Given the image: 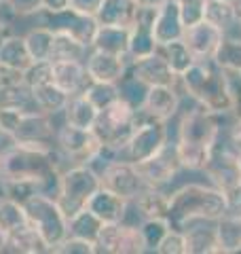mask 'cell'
<instances>
[{
  "label": "cell",
  "instance_id": "obj_1",
  "mask_svg": "<svg viewBox=\"0 0 241 254\" xmlns=\"http://www.w3.org/2000/svg\"><path fill=\"white\" fill-rule=\"evenodd\" d=\"M186 100L188 108H184L182 104L178 115L174 117V140L182 168L186 172H203L231 115L210 113L195 100Z\"/></svg>",
  "mask_w": 241,
  "mask_h": 254
},
{
  "label": "cell",
  "instance_id": "obj_2",
  "mask_svg": "<svg viewBox=\"0 0 241 254\" xmlns=\"http://www.w3.org/2000/svg\"><path fill=\"white\" fill-rule=\"evenodd\" d=\"M176 87L182 95L216 115H231L239 89L235 78L224 72L214 60L195 62L182 76H178Z\"/></svg>",
  "mask_w": 241,
  "mask_h": 254
},
{
  "label": "cell",
  "instance_id": "obj_3",
  "mask_svg": "<svg viewBox=\"0 0 241 254\" xmlns=\"http://www.w3.org/2000/svg\"><path fill=\"white\" fill-rule=\"evenodd\" d=\"M170 208L167 218L172 227L180 229L186 222L195 220H214L218 222L229 214V199L220 189L205 180H188L182 185H174L170 190Z\"/></svg>",
  "mask_w": 241,
  "mask_h": 254
},
{
  "label": "cell",
  "instance_id": "obj_4",
  "mask_svg": "<svg viewBox=\"0 0 241 254\" xmlns=\"http://www.w3.org/2000/svg\"><path fill=\"white\" fill-rule=\"evenodd\" d=\"M138 121H140L138 110L123 98H117L115 102H110L108 106H104L98 113V119L93 123V133L98 136L100 144L104 148L115 150L120 157V150L125 148Z\"/></svg>",
  "mask_w": 241,
  "mask_h": 254
},
{
  "label": "cell",
  "instance_id": "obj_5",
  "mask_svg": "<svg viewBox=\"0 0 241 254\" xmlns=\"http://www.w3.org/2000/svg\"><path fill=\"white\" fill-rule=\"evenodd\" d=\"M23 208L28 212L30 227H34L38 231L49 252L68 237V216L63 214L55 197L45 193H34L23 203Z\"/></svg>",
  "mask_w": 241,
  "mask_h": 254
},
{
  "label": "cell",
  "instance_id": "obj_6",
  "mask_svg": "<svg viewBox=\"0 0 241 254\" xmlns=\"http://www.w3.org/2000/svg\"><path fill=\"white\" fill-rule=\"evenodd\" d=\"M100 187H102L100 174L91 165L76 163L60 174V190L55 199H58L63 214L70 218L72 214L87 208V201L91 199V195Z\"/></svg>",
  "mask_w": 241,
  "mask_h": 254
},
{
  "label": "cell",
  "instance_id": "obj_7",
  "mask_svg": "<svg viewBox=\"0 0 241 254\" xmlns=\"http://www.w3.org/2000/svg\"><path fill=\"white\" fill-rule=\"evenodd\" d=\"M174 138L170 121H159L140 115V121L131 131L125 148L120 150V159H127L131 163L146 161L152 155H157L167 142Z\"/></svg>",
  "mask_w": 241,
  "mask_h": 254
},
{
  "label": "cell",
  "instance_id": "obj_8",
  "mask_svg": "<svg viewBox=\"0 0 241 254\" xmlns=\"http://www.w3.org/2000/svg\"><path fill=\"white\" fill-rule=\"evenodd\" d=\"M135 168H138L140 176L144 178V182L148 187L170 189L176 182V178L184 172L180 157H178V148H176V140L172 138L157 155H152L146 161L135 163Z\"/></svg>",
  "mask_w": 241,
  "mask_h": 254
},
{
  "label": "cell",
  "instance_id": "obj_9",
  "mask_svg": "<svg viewBox=\"0 0 241 254\" xmlns=\"http://www.w3.org/2000/svg\"><path fill=\"white\" fill-rule=\"evenodd\" d=\"M55 146L63 159H72L76 163H89L102 148L93 129H80L66 121L55 131Z\"/></svg>",
  "mask_w": 241,
  "mask_h": 254
},
{
  "label": "cell",
  "instance_id": "obj_10",
  "mask_svg": "<svg viewBox=\"0 0 241 254\" xmlns=\"http://www.w3.org/2000/svg\"><path fill=\"white\" fill-rule=\"evenodd\" d=\"M102 187L112 190V193L120 195L127 201H133L148 185L140 176L135 163L127 161V159H112V161L100 172Z\"/></svg>",
  "mask_w": 241,
  "mask_h": 254
},
{
  "label": "cell",
  "instance_id": "obj_11",
  "mask_svg": "<svg viewBox=\"0 0 241 254\" xmlns=\"http://www.w3.org/2000/svg\"><path fill=\"white\" fill-rule=\"evenodd\" d=\"M40 15H43V26L51 28L53 32H68V34L76 36L78 41H83L87 47H91L95 30H98V21L91 15H83L70 9V6L60 13L40 11Z\"/></svg>",
  "mask_w": 241,
  "mask_h": 254
},
{
  "label": "cell",
  "instance_id": "obj_12",
  "mask_svg": "<svg viewBox=\"0 0 241 254\" xmlns=\"http://www.w3.org/2000/svg\"><path fill=\"white\" fill-rule=\"evenodd\" d=\"M224 38L222 30L216 28L212 21L207 19H199L195 23L184 28L182 41L188 47V51L192 53L195 62H207L214 60V53L218 49L220 41Z\"/></svg>",
  "mask_w": 241,
  "mask_h": 254
},
{
  "label": "cell",
  "instance_id": "obj_13",
  "mask_svg": "<svg viewBox=\"0 0 241 254\" xmlns=\"http://www.w3.org/2000/svg\"><path fill=\"white\" fill-rule=\"evenodd\" d=\"M182 106V93L176 85H155L148 87L146 98L142 102L138 113L148 119H159V121H174Z\"/></svg>",
  "mask_w": 241,
  "mask_h": 254
},
{
  "label": "cell",
  "instance_id": "obj_14",
  "mask_svg": "<svg viewBox=\"0 0 241 254\" xmlns=\"http://www.w3.org/2000/svg\"><path fill=\"white\" fill-rule=\"evenodd\" d=\"M155 15L157 9H142V6L135 15V21L129 28V51H127L131 62L148 58V55L159 51L155 38Z\"/></svg>",
  "mask_w": 241,
  "mask_h": 254
},
{
  "label": "cell",
  "instance_id": "obj_15",
  "mask_svg": "<svg viewBox=\"0 0 241 254\" xmlns=\"http://www.w3.org/2000/svg\"><path fill=\"white\" fill-rule=\"evenodd\" d=\"M131 60L125 55H115L98 49H89L85 60V68L91 83H119L129 70Z\"/></svg>",
  "mask_w": 241,
  "mask_h": 254
},
{
  "label": "cell",
  "instance_id": "obj_16",
  "mask_svg": "<svg viewBox=\"0 0 241 254\" xmlns=\"http://www.w3.org/2000/svg\"><path fill=\"white\" fill-rule=\"evenodd\" d=\"M186 240V254H220L218 222L195 220L180 227Z\"/></svg>",
  "mask_w": 241,
  "mask_h": 254
},
{
  "label": "cell",
  "instance_id": "obj_17",
  "mask_svg": "<svg viewBox=\"0 0 241 254\" xmlns=\"http://www.w3.org/2000/svg\"><path fill=\"white\" fill-rule=\"evenodd\" d=\"M186 23L182 19V11L178 0H165L163 4L157 9L155 15V38L157 45L163 47L172 41H180L184 34Z\"/></svg>",
  "mask_w": 241,
  "mask_h": 254
},
{
  "label": "cell",
  "instance_id": "obj_18",
  "mask_svg": "<svg viewBox=\"0 0 241 254\" xmlns=\"http://www.w3.org/2000/svg\"><path fill=\"white\" fill-rule=\"evenodd\" d=\"M51 78H53V85H58L68 95L83 93L91 83L85 68V62H76V60L51 62Z\"/></svg>",
  "mask_w": 241,
  "mask_h": 254
},
{
  "label": "cell",
  "instance_id": "obj_19",
  "mask_svg": "<svg viewBox=\"0 0 241 254\" xmlns=\"http://www.w3.org/2000/svg\"><path fill=\"white\" fill-rule=\"evenodd\" d=\"M129 70H131L133 76H138L140 81L146 83L148 87H155V85H176V81H178V76L174 74V70L170 68L167 60L159 51L148 55V58L131 62Z\"/></svg>",
  "mask_w": 241,
  "mask_h": 254
},
{
  "label": "cell",
  "instance_id": "obj_20",
  "mask_svg": "<svg viewBox=\"0 0 241 254\" xmlns=\"http://www.w3.org/2000/svg\"><path fill=\"white\" fill-rule=\"evenodd\" d=\"M127 208H129V201L104 187H100L87 201V210H91L104 225L106 222H123L127 216Z\"/></svg>",
  "mask_w": 241,
  "mask_h": 254
},
{
  "label": "cell",
  "instance_id": "obj_21",
  "mask_svg": "<svg viewBox=\"0 0 241 254\" xmlns=\"http://www.w3.org/2000/svg\"><path fill=\"white\" fill-rule=\"evenodd\" d=\"M138 11L140 6L135 0H104L100 11L95 13V21H98V26L131 28Z\"/></svg>",
  "mask_w": 241,
  "mask_h": 254
},
{
  "label": "cell",
  "instance_id": "obj_22",
  "mask_svg": "<svg viewBox=\"0 0 241 254\" xmlns=\"http://www.w3.org/2000/svg\"><path fill=\"white\" fill-rule=\"evenodd\" d=\"M30 95H32V104L36 110L45 115H60L66 108L70 95L66 91H61L58 85L53 83H45V85H36L30 87Z\"/></svg>",
  "mask_w": 241,
  "mask_h": 254
},
{
  "label": "cell",
  "instance_id": "obj_23",
  "mask_svg": "<svg viewBox=\"0 0 241 254\" xmlns=\"http://www.w3.org/2000/svg\"><path fill=\"white\" fill-rule=\"evenodd\" d=\"M98 106L87 98L85 93L70 95L66 108H63V121L80 127V129H93V123L98 119Z\"/></svg>",
  "mask_w": 241,
  "mask_h": 254
},
{
  "label": "cell",
  "instance_id": "obj_24",
  "mask_svg": "<svg viewBox=\"0 0 241 254\" xmlns=\"http://www.w3.org/2000/svg\"><path fill=\"white\" fill-rule=\"evenodd\" d=\"M91 49L115 53V55H125L129 58V28H117V26H98L91 43Z\"/></svg>",
  "mask_w": 241,
  "mask_h": 254
},
{
  "label": "cell",
  "instance_id": "obj_25",
  "mask_svg": "<svg viewBox=\"0 0 241 254\" xmlns=\"http://www.w3.org/2000/svg\"><path fill=\"white\" fill-rule=\"evenodd\" d=\"M131 203H133L135 212H138L142 218L167 216V208H170V193H167L165 189L146 187Z\"/></svg>",
  "mask_w": 241,
  "mask_h": 254
},
{
  "label": "cell",
  "instance_id": "obj_26",
  "mask_svg": "<svg viewBox=\"0 0 241 254\" xmlns=\"http://www.w3.org/2000/svg\"><path fill=\"white\" fill-rule=\"evenodd\" d=\"M32 64H34V60H32V55L28 51L23 36H13V34L6 36L2 45H0V66L26 72Z\"/></svg>",
  "mask_w": 241,
  "mask_h": 254
},
{
  "label": "cell",
  "instance_id": "obj_27",
  "mask_svg": "<svg viewBox=\"0 0 241 254\" xmlns=\"http://www.w3.org/2000/svg\"><path fill=\"white\" fill-rule=\"evenodd\" d=\"M89 49L83 41H78L76 36L68 34V32H55L53 38V53H51V62H68V60H76V62H85Z\"/></svg>",
  "mask_w": 241,
  "mask_h": 254
},
{
  "label": "cell",
  "instance_id": "obj_28",
  "mask_svg": "<svg viewBox=\"0 0 241 254\" xmlns=\"http://www.w3.org/2000/svg\"><path fill=\"white\" fill-rule=\"evenodd\" d=\"M102 227H104V222L87 208L78 210L76 214H72L68 218V235L80 237V240H87V242H93V244L98 240Z\"/></svg>",
  "mask_w": 241,
  "mask_h": 254
},
{
  "label": "cell",
  "instance_id": "obj_29",
  "mask_svg": "<svg viewBox=\"0 0 241 254\" xmlns=\"http://www.w3.org/2000/svg\"><path fill=\"white\" fill-rule=\"evenodd\" d=\"M214 62L233 78H239L241 76V38L224 36L214 53Z\"/></svg>",
  "mask_w": 241,
  "mask_h": 254
},
{
  "label": "cell",
  "instance_id": "obj_30",
  "mask_svg": "<svg viewBox=\"0 0 241 254\" xmlns=\"http://www.w3.org/2000/svg\"><path fill=\"white\" fill-rule=\"evenodd\" d=\"M53 38L55 32L47 26H38L32 28L23 41H26V47L32 55L34 62H51V53H53Z\"/></svg>",
  "mask_w": 241,
  "mask_h": 254
},
{
  "label": "cell",
  "instance_id": "obj_31",
  "mask_svg": "<svg viewBox=\"0 0 241 254\" xmlns=\"http://www.w3.org/2000/svg\"><path fill=\"white\" fill-rule=\"evenodd\" d=\"M26 227H30V220H28V212L23 208V203L11 199V197L0 199V229H4L11 235Z\"/></svg>",
  "mask_w": 241,
  "mask_h": 254
},
{
  "label": "cell",
  "instance_id": "obj_32",
  "mask_svg": "<svg viewBox=\"0 0 241 254\" xmlns=\"http://www.w3.org/2000/svg\"><path fill=\"white\" fill-rule=\"evenodd\" d=\"M218 242L220 254L237 252L241 244V214H227L218 220Z\"/></svg>",
  "mask_w": 241,
  "mask_h": 254
},
{
  "label": "cell",
  "instance_id": "obj_33",
  "mask_svg": "<svg viewBox=\"0 0 241 254\" xmlns=\"http://www.w3.org/2000/svg\"><path fill=\"white\" fill-rule=\"evenodd\" d=\"M9 252H21V254H43L49 252L45 240L38 235V231L34 227H26L17 233L9 235V246H6Z\"/></svg>",
  "mask_w": 241,
  "mask_h": 254
},
{
  "label": "cell",
  "instance_id": "obj_34",
  "mask_svg": "<svg viewBox=\"0 0 241 254\" xmlns=\"http://www.w3.org/2000/svg\"><path fill=\"white\" fill-rule=\"evenodd\" d=\"M159 53L167 60V64H170V68L174 70L176 76H182L192 64H195V58H192V53L188 51V47L184 45L182 38L159 47Z\"/></svg>",
  "mask_w": 241,
  "mask_h": 254
},
{
  "label": "cell",
  "instance_id": "obj_35",
  "mask_svg": "<svg viewBox=\"0 0 241 254\" xmlns=\"http://www.w3.org/2000/svg\"><path fill=\"white\" fill-rule=\"evenodd\" d=\"M172 229V222L167 216H155V218H144L140 225V231L144 237V246L146 252H155L161 240L167 235V231Z\"/></svg>",
  "mask_w": 241,
  "mask_h": 254
},
{
  "label": "cell",
  "instance_id": "obj_36",
  "mask_svg": "<svg viewBox=\"0 0 241 254\" xmlns=\"http://www.w3.org/2000/svg\"><path fill=\"white\" fill-rule=\"evenodd\" d=\"M117 85H119L120 98H123L125 102H129V104H131L135 110H140L144 98H146L148 85H146V83H142L138 76H133V74H131V70H127L125 76L120 78Z\"/></svg>",
  "mask_w": 241,
  "mask_h": 254
},
{
  "label": "cell",
  "instance_id": "obj_37",
  "mask_svg": "<svg viewBox=\"0 0 241 254\" xmlns=\"http://www.w3.org/2000/svg\"><path fill=\"white\" fill-rule=\"evenodd\" d=\"M120 235H123V222H106L95 240V252L120 254Z\"/></svg>",
  "mask_w": 241,
  "mask_h": 254
},
{
  "label": "cell",
  "instance_id": "obj_38",
  "mask_svg": "<svg viewBox=\"0 0 241 254\" xmlns=\"http://www.w3.org/2000/svg\"><path fill=\"white\" fill-rule=\"evenodd\" d=\"M83 93L98 106V110H102L104 106H108L110 102L120 98L117 83H89V87H87Z\"/></svg>",
  "mask_w": 241,
  "mask_h": 254
},
{
  "label": "cell",
  "instance_id": "obj_39",
  "mask_svg": "<svg viewBox=\"0 0 241 254\" xmlns=\"http://www.w3.org/2000/svg\"><path fill=\"white\" fill-rule=\"evenodd\" d=\"M4 185V197H11V199L26 203L34 193H40L38 182L32 180H2Z\"/></svg>",
  "mask_w": 241,
  "mask_h": 254
},
{
  "label": "cell",
  "instance_id": "obj_40",
  "mask_svg": "<svg viewBox=\"0 0 241 254\" xmlns=\"http://www.w3.org/2000/svg\"><path fill=\"white\" fill-rule=\"evenodd\" d=\"M157 254H186V240H184V233L180 229L172 227L167 235L161 240V244L157 246Z\"/></svg>",
  "mask_w": 241,
  "mask_h": 254
},
{
  "label": "cell",
  "instance_id": "obj_41",
  "mask_svg": "<svg viewBox=\"0 0 241 254\" xmlns=\"http://www.w3.org/2000/svg\"><path fill=\"white\" fill-rule=\"evenodd\" d=\"M55 254H95V244L80 240V237H72L68 235L60 246H55L51 250Z\"/></svg>",
  "mask_w": 241,
  "mask_h": 254
},
{
  "label": "cell",
  "instance_id": "obj_42",
  "mask_svg": "<svg viewBox=\"0 0 241 254\" xmlns=\"http://www.w3.org/2000/svg\"><path fill=\"white\" fill-rule=\"evenodd\" d=\"M23 76H26V85L28 87L53 83V78H51V62H34L26 72H23Z\"/></svg>",
  "mask_w": 241,
  "mask_h": 254
},
{
  "label": "cell",
  "instance_id": "obj_43",
  "mask_svg": "<svg viewBox=\"0 0 241 254\" xmlns=\"http://www.w3.org/2000/svg\"><path fill=\"white\" fill-rule=\"evenodd\" d=\"M178 4H180L184 23H186V26H190V23L203 19L207 0H178Z\"/></svg>",
  "mask_w": 241,
  "mask_h": 254
},
{
  "label": "cell",
  "instance_id": "obj_44",
  "mask_svg": "<svg viewBox=\"0 0 241 254\" xmlns=\"http://www.w3.org/2000/svg\"><path fill=\"white\" fill-rule=\"evenodd\" d=\"M13 15L28 17V15H38L43 11V0H6Z\"/></svg>",
  "mask_w": 241,
  "mask_h": 254
},
{
  "label": "cell",
  "instance_id": "obj_45",
  "mask_svg": "<svg viewBox=\"0 0 241 254\" xmlns=\"http://www.w3.org/2000/svg\"><path fill=\"white\" fill-rule=\"evenodd\" d=\"M224 136H227L229 144L237 150V153H241V121L239 119H229L227 127H224Z\"/></svg>",
  "mask_w": 241,
  "mask_h": 254
},
{
  "label": "cell",
  "instance_id": "obj_46",
  "mask_svg": "<svg viewBox=\"0 0 241 254\" xmlns=\"http://www.w3.org/2000/svg\"><path fill=\"white\" fill-rule=\"evenodd\" d=\"M102 2L104 0H68L70 9H74L83 15H91V17H95V13L100 11Z\"/></svg>",
  "mask_w": 241,
  "mask_h": 254
},
{
  "label": "cell",
  "instance_id": "obj_47",
  "mask_svg": "<svg viewBox=\"0 0 241 254\" xmlns=\"http://www.w3.org/2000/svg\"><path fill=\"white\" fill-rule=\"evenodd\" d=\"M68 0H43V11L49 13H60L63 9H68Z\"/></svg>",
  "mask_w": 241,
  "mask_h": 254
},
{
  "label": "cell",
  "instance_id": "obj_48",
  "mask_svg": "<svg viewBox=\"0 0 241 254\" xmlns=\"http://www.w3.org/2000/svg\"><path fill=\"white\" fill-rule=\"evenodd\" d=\"M13 144H15L13 136H11V133H6L2 127H0V153H2V150H6L9 146H13Z\"/></svg>",
  "mask_w": 241,
  "mask_h": 254
},
{
  "label": "cell",
  "instance_id": "obj_49",
  "mask_svg": "<svg viewBox=\"0 0 241 254\" xmlns=\"http://www.w3.org/2000/svg\"><path fill=\"white\" fill-rule=\"evenodd\" d=\"M231 117H233V119H239V121H241V87L237 89V95H235V104H233Z\"/></svg>",
  "mask_w": 241,
  "mask_h": 254
},
{
  "label": "cell",
  "instance_id": "obj_50",
  "mask_svg": "<svg viewBox=\"0 0 241 254\" xmlns=\"http://www.w3.org/2000/svg\"><path fill=\"white\" fill-rule=\"evenodd\" d=\"M135 2H138V6H142V9H159L165 0H135Z\"/></svg>",
  "mask_w": 241,
  "mask_h": 254
},
{
  "label": "cell",
  "instance_id": "obj_51",
  "mask_svg": "<svg viewBox=\"0 0 241 254\" xmlns=\"http://www.w3.org/2000/svg\"><path fill=\"white\" fill-rule=\"evenodd\" d=\"M6 246H9V233L0 229V252H6Z\"/></svg>",
  "mask_w": 241,
  "mask_h": 254
},
{
  "label": "cell",
  "instance_id": "obj_52",
  "mask_svg": "<svg viewBox=\"0 0 241 254\" xmlns=\"http://www.w3.org/2000/svg\"><path fill=\"white\" fill-rule=\"evenodd\" d=\"M6 36H9V34H6V23L0 21V45H2V41H4Z\"/></svg>",
  "mask_w": 241,
  "mask_h": 254
},
{
  "label": "cell",
  "instance_id": "obj_53",
  "mask_svg": "<svg viewBox=\"0 0 241 254\" xmlns=\"http://www.w3.org/2000/svg\"><path fill=\"white\" fill-rule=\"evenodd\" d=\"M235 6H237V17H239V21H241V0H237Z\"/></svg>",
  "mask_w": 241,
  "mask_h": 254
},
{
  "label": "cell",
  "instance_id": "obj_54",
  "mask_svg": "<svg viewBox=\"0 0 241 254\" xmlns=\"http://www.w3.org/2000/svg\"><path fill=\"white\" fill-rule=\"evenodd\" d=\"M0 199H4V185H2V180H0Z\"/></svg>",
  "mask_w": 241,
  "mask_h": 254
},
{
  "label": "cell",
  "instance_id": "obj_55",
  "mask_svg": "<svg viewBox=\"0 0 241 254\" xmlns=\"http://www.w3.org/2000/svg\"><path fill=\"white\" fill-rule=\"evenodd\" d=\"M227 2H233V4H235V2H237V0H227Z\"/></svg>",
  "mask_w": 241,
  "mask_h": 254
},
{
  "label": "cell",
  "instance_id": "obj_56",
  "mask_svg": "<svg viewBox=\"0 0 241 254\" xmlns=\"http://www.w3.org/2000/svg\"><path fill=\"white\" fill-rule=\"evenodd\" d=\"M239 168H241V153H239Z\"/></svg>",
  "mask_w": 241,
  "mask_h": 254
},
{
  "label": "cell",
  "instance_id": "obj_57",
  "mask_svg": "<svg viewBox=\"0 0 241 254\" xmlns=\"http://www.w3.org/2000/svg\"><path fill=\"white\" fill-rule=\"evenodd\" d=\"M2 2H4V0H0V4H2Z\"/></svg>",
  "mask_w": 241,
  "mask_h": 254
}]
</instances>
